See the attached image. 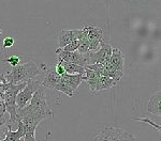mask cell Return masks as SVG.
<instances>
[{"mask_svg": "<svg viewBox=\"0 0 161 141\" xmlns=\"http://www.w3.org/2000/svg\"><path fill=\"white\" fill-rule=\"evenodd\" d=\"M53 117L54 112L47 105L45 88L42 86L36 91L27 106L17 110V120L23 123H31L36 126L43 120H51Z\"/></svg>", "mask_w": 161, "mask_h": 141, "instance_id": "6da1fadb", "label": "cell"}, {"mask_svg": "<svg viewBox=\"0 0 161 141\" xmlns=\"http://www.w3.org/2000/svg\"><path fill=\"white\" fill-rule=\"evenodd\" d=\"M40 73L41 70L39 64L32 62V61H26L25 63H19V65L12 68V71L7 75H4V78L8 83H28Z\"/></svg>", "mask_w": 161, "mask_h": 141, "instance_id": "7a4b0ae2", "label": "cell"}, {"mask_svg": "<svg viewBox=\"0 0 161 141\" xmlns=\"http://www.w3.org/2000/svg\"><path fill=\"white\" fill-rule=\"evenodd\" d=\"M27 83H11L10 87L4 92L3 102L6 105V110L10 114V123L14 124L17 123V107H16V95L22 89H24ZM10 124V125H11Z\"/></svg>", "mask_w": 161, "mask_h": 141, "instance_id": "3957f363", "label": "cell"}, {"mask_svg": "<svg viewBox=\"0 0 161 141\" xmlns=\"http://www.w3.org/2000/svg\"><path fill=\"white\" fill-rule=\"evenodd\" d=\"M92 141H136L133 134L120 127L108 126L96 136Z\"/></svg>", "mask_w": 161, "mask_h": 141, "instance_id": "277c9868", "label": "cell"}, {"mask_svg": "<svg viewBox=\"0 0 161 141\" xmlns=\"http://www.w3.org/2000/svg\"><path fill=\"white\" fill-rule=\"evenodd\" d=\"M41 87V83L39 81L35 80H29L26 86L24 87V89H22L19 92V94L16 95V107L17 110L23 109L24 107L27 106L29 104L30 99L32 98L33 94L36 93V91Z\"/></svg>", "mask_w": 161, "mask_h": 141, "instance_id": "5b68a950", "label": "cell"}, {"mask_svg": "<svg viewBox=\"0 0 161 141\" xmlns=\"http://www.w3.org/2000/svg\"><path fill=\"white\" fill-rule=\"evenodd\" d=\"M56 55L58 57V61H64V62H71L77 65L86 66L88 64V58L86 55H80L77 51H64L61 48H57Z\"/></svg>", "mask_w": 161, "mask_h": 141, "instance_id": "8992f818", "label": "cell"}, {"mask_svg": "<svg viewBox=\"0 0 161 141\" xmlns=\"http://www.w3.org/2000/svg\"><path fill=\"white\" fill-rule=\"evenodd\" d=\"M111 55H112V46L110 44H106V43L102 42L100 48L97 51L87 53V58H88L87 65L95 64V63L103 64L105 61H108L110 59Z\"/></svg>", "mask_w": 161, "mask_h": 141, "instance_id": "52a82bcc", "label": "cell"}, {"mask_svg": "<svg viewBox=\"0 0 161 141\" xmlns=\"http://www.w3.org/2000/svg\"><path fill=\"white\" fill-rule=\"evenodd\" d=\"M84 33H83L82 29L80 30H61L58 35V48H64L69 43L73 42L75 40H82L84 38Z\"/></svg>", "mask_w": 161, "mask_h": 141, "instance_id": "ba28073f", "label": "cell"}, {"mask_svg": "<svg viewBox=\"0 0 161 141\" xmlns=\"http://www.w3.org/2000/svg\"><path fill=\"white\" fill-rule=\"evenodd\" d=\"M61 76L58 75L55 71V66H47L46 68V74L44 76L43 81L41 83V86L47 89H54L57 83L60 81Z\"/></svg>", "mask_w": 161, "mask_h": 141, "instance_id": "9c48e42d", "label": "cell"}, {"mask_svg": "<svg viewBox=\"0 0 161 141\" xmlns=\"http://www.w3.org/2000/svg\"><path fill=\"white\" fill-rule=\"evenodd\" d=\"M108 62L116 71L123 72L125 66V57L121 53V50L119 48H112V55Z\"/></svg>", "mask_w": 161, "mask_h": 141, "instance_id": "30bf717a", "label": "cell"}, {"mask_svg": "<svg viewBox=\"0 0 161 141\" xmlns=\"http://www.w3.org/2000/svg\"><path fill=\"white\" fill-rule=\"evenodd\" d=\"M82 31L88 41H92V40L103 41V31L99 29V28L88 25L85 26L84 28H82Z\"/></svg>", "mask_w": 161, "mask_h": 141, "instance_id": "8fae6325", "label": "cell"}, {"mask_svg": "<svg viewBox=\"0 0 161 141\" xmlns=\"http://www.w3.org/2000/svg\"><path fill=\"white\" fill-rule=\"evenodd\" d=\"M148 112H152L156 115H161V93H156L154 96L150 97L147 106Z\"/></svg>", "mask_w": 161, "mask_h": 141, "instance_id": "7c38bea8", "label": "cell"}, {"mask_svg": "<svg viewBox=\"0 0 161 141\" xmlns=\"http://www.w3.org/2000/svg\"><path fill=\"white\" fill-rule=\"evenodd\" d=\"M61 63L62 68H64V72L69 75H84L85 74V66L77 65V64L71 63V62H64V61H59Z\"/></svg>", "mask_w": 161, "mask_h": 141, "instance_id": "4fadbf2b", "label": "cell"}, {"mask_svg": "<svg viewBox=\"0 0 161 141\" xmlns=\"http://www.w3.org/2000/svg\"><path fill=\"white\" fill-rule=\"evenodd\" d=\"M62 78L68 83V84L71 87L74 92L79 88L80 83H82L83 80H85V76L80 75V74H77V75H69V74L64 73V75H62Z\"/></svg>", "mask_w": 161, "mask_h": 141, "instance_id": "5bb4252c", "label": "cell"}, {"mask_svg": "<svg viewBox=\"0 0 161 141\" xmlns=\"http://www.w3.org/2000/svg\"><path fill=\"white\" fill-rule=\"evenodd\" d=\"M100 78V75L96 72H93L89 68H85V81L87 83L88 87L92 91L95 92L96 91V86H97V83Z\"/></svg>", "mask_w": 161, "mask_h": 141, "instance_id": "9a60e30c", "label": "cell"}, {"mask_svg": "<svg viewBox=\"0 0 161 141\" xmlns=\"http://www.w3.org/2000/svg\"><path fill=\"white\" fill-rule=\"evenodd\" d=\"M118 83H116L114 79L106 76H100L99 80L96 86V91H102V90H108L112 87H115Z\"/></svg>", "mask_w": 161, "mask_h": 141, "instance_id": "2e32d148", "label": "cell"}, {"mask_svg": "<svg viewBox=\"0 0 161 141\" xmlns=\"http://www.w3.org/2000/svg\"><path fill=\"white\" fill-rule=\"evenodd\" d=\"M54 90H56V91H60V92H62V93L67 94V95L70 96V97H72V96H73V94H74V91L72 90L71 87L68 84V83H67V81L62 78V76H61L60 81L56 84Z\"/></svg>", "mask_w": 161, "mask_h": 141, "instance_id": "e0dca14e", "label": "cell"}, {"mask_svg": "<svg viewBox=\"0 0 161 141\" xmlns=\"http://www.w3.org/2000/svg\"><path fill=\"white\" fill-rule=\"evenodd\" d=\"M76 51L80 55H86V53H89V43H88V40L85 37L82 40H80V46Z\"/></svg>", "mask_w": 161, "mask_h": 141, "instance_id": "ac0fdd59", "label": "cell"}, {"mask_svg": "<svg viewBox=\"0 0 161 141\" xmlns=\"http://www.w3.org/2000/svg\"><path fill=\"white\" fill-rule=\"evenodd\" d=\"M80 46V41L79 40H75L73 42L69 43L68 45H66L64 48H61L64 51H70V53H72V51H76L77 48H79Z\"/></svg>", "mask_w": 161, "mask_h": 141, "instance_id": "d6986e66", "label": "cell"}, {"mask_svg": "<svg viewBox=\"0 0 161 141\" xmlns=\"http://www.w3.org/2000/svg\"><path fill=\"white\" fill-rule=\"evenodd\" d=\"M4 61L9 63L10 65L12 66V68H14V66H16V65H19V64L20 57H19V56H11V57L4 59Z\"/></svg>", "mask_w": 161, "mask_h": 141, "instance_id": "ffe728a7", "label": "cell"}, {"mask_svg": "<svg viewBox=\"0 0 161 141\" xmlns=\"http://www.w3.org/2000/svg\"><path fill=\"white\" fill-rule=\"evenodd\" d=\"M133 120H136V121H141V122H145V123H147V124H149V125H152L153 127H155L157 130H161V126H160V124L158 125V124H156L155 122H153L152 120L148 119V118H136V119H133Z\"/></svg>", "mask_w": 161, "mask_h": 141, "instance_id": "44dd1931", "label": "cell"}, {"mask_svg": "<svg viewBox=\"0 0 161 141\" xmlns=\"http://www.w3.org/2000/svg\"><path fill=\"white\" fill-rule=\"evenodd\" d=\"M14 44H15V42H14V40H13V38H10V37L4 38V40H3V47L4 48H10Z\"/></svg>", "mask_w": 161, "mask_h": 141, "instance_id": "7402d4cb", "label": "cell"}, {"mask_svg": "<svg viewBox=\"0 0 161 141\" xmlns=\"http://www.w3.org/2000/svg\"><path fill=\"white\" fill-rule=\"evenodd\" d=\"M55 71H56V73L58 74V75H60V76H62L64 73H66L64 70V68H62L61 63L59 62V61H58V63H57V65L55 66Z\"/></svg>", "mask_w": 161, "mask_h": 141, "instance_id": "603a6c76", "label": "cell"}, {"mask_svg": "<svg viewBox=\"0 0 161 141\" xmlns=\"http://www.w3.org/2000/svg\"><path fill=\"white\" fill-rule=\"evenodd\" d=\"M6 111H7V110H6V105H4V102L0 101V117L3 118Z\"/></svg>", "mask_w": 161, "mask_h": 141, "instance_id": "cb8c5ba5", "label": "cell"}, {"mask_svg": "<svg viewBox=\"0 0 161 141\" xmlns=\"http://www.w3.org/2000/svg\"><path fill=\"white\" fill-rule=\"evenodd\" d=\"M1 33H2V30H1V29H0V34H1Z\"/></svg>", "mask_w": 161, "mask_h": 141, "instance_id": "d4e9b609", "label": "cell"}, {"mask_svg": "<svg viewBox=\"0 0 161 141\" xmlns=\"http://www.w3.org/2000/svg\"><path fill=\"white\" fill-rule=\"evenodd\" d=\"M19 141H24V140H22V139H20V140H19Z\"/></svg>", "mask_w": 161, "mask_h": 141, "instance_id": "484cf974", "label": "cell"}, {"mask_svg": "<svg viewBox=\"0 0 161 141\" xmlns=\"http://www.w3.org/2000/svg\"><path fill=\"white\" fill-rule=\"evenodd\" d=\"M0 141H1V139H0Z\"/></svg>", "mask_w": 161, "mask_h": 141, "instance_id": "4316f807", "label": "cell"}]
</instances>
